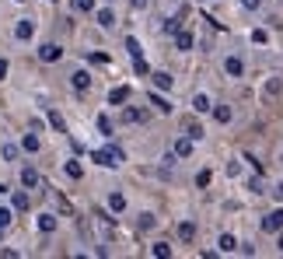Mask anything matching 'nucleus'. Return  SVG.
I'll return each mask as SVG.
<instances>
[{
  "label": "nucleus",
  "mask_w": 283,
  "mask_h": 259,
  "mask_svg": "<svg viewBox=\"0 0 283 259\" xmlns=\"http://www.w3.org/2000/svg\"><path fill=\"white\" fill-rule=\"evenodd\" d=\"M185 137H193V140H203L207 133H203V126H200L196 119H189V123H185Z\"/></svg>",
  "instance_id": "25"
},
{
  "label": "nucleus",
  "mask_w": 283,
  "mask_h": 259,
  "mask_svg": "<svg viewBox=\"0 0 283 259\" xmlns=\"http://www.w3.org/2000/svg\"><path fill=\"white\" fill-rule=\"evenodd\" d=\"M276 249H280V252H283V235H280V238H276Z\"/></svg>",
  "instance_id": "42"
},
{
  "label": "nucleus",
  "mask_w": 283,
  "mask_h": 259,
  "mask_svg": "<svg viewBox=\"0 0 283 259\" xmlns=\"http://www.w3.org/2000/svg\"><path fill=\"white\" fill-rule=\"evenodd\" d=\"M137 228H140V231H154V228H157V217H154V214L147 210V214H140V221H137Z\"/></svg>",
  "instance_id": "22"
},
{
  "label": "nucleus",
  "mask_w": 283,
  "mask_h": 259,
  "mask_svg": "<svg viewBox=\"0 0 283 259\" xmlns=\"http://www.w3.org/2000/svg\"><path fill=\"white\" fill-rule=\"evenodd\" d=\"M126 53H130L133 60H137V56H140V53H143V49H140V42H137L133 35H126Z\"/></svg>",
  "instance_id": "28"
},
{
  "label": "nucleus",
  "mask_w": 283,
  "mask_h": 259,
  "mask_svg": "<svg viewBox=\"0 0 283 259\" xmlns=\"http://www.w3.org/2000/svg\"><path fill=\"white\" fill-rule=\"evenodd\" d=\"M70 84L77 88V91H87V88H91V74H87V70H73Z\"/></svg>",
  "instance_id": "11"
},
{
  "label": "nucleus",
  "mask_w": 283,
  "mask_h": 259,
  "mask_svg": "<svg viewBox=\"0 0 283 259\" xmlns=\"http://www.w3.org/2000/svg\"><path fill=\"white\" fill-rule=\"evenodd\" d=\"M262 231H266V235H276V231H283V207L269 210V214L262 217Z\"/></svg>",
  "instance_id": "3"
},
{
  "label": "nucleus",
  "mask_w": 283,
  "mask_h": 259,
  "mask_svg": "<svg viewBox=\"0 0 283 259\" xmlns=\"http://www.w3.org/2000/svg\"><path fill=\"white\" fill-rule=\"evenodd\" d=\"M241 7H245V11H259V7H262V0H241Z\"/></svg>",
  "instance_id": "36"
},
{
  "label": "nucleus",
  "mask_w": 283,
  "mask_h": 259,
  "mask_svg": "<svg viewBox=\"0 0 283 259\" xmlns=\"http://www.w3.org/2000/svg\"><path fill=\"white\" fill-rule=\"evenodd\" d=\"M193 144H196L193 137H178L175 147H171V154H175V158H189V154H193Z\"/></svg>",
  "instance_id": "7"
},
{
  "label": "nucleus",
  "mask_w": 283,
  "mask_h": 259,
  "mask_svg": "<svg viewBox=\"0 0 283 259\" xmlns=\"http://www.w3.org/2000/svg\"><path fill=\"white\" fill-rule=\"evenodd\" d=\"M217 245H220V252H238V238L234 235H220Z\"/></svg>",
  "instance_id": "18"
},
{
  "label": "nucleus",
  "mask_w": 283,
  "mask_h": 259,
  "mask_svg": "<svg viewBox=\"0 0 283 259\" xmlns=\"http://www.w3.org/2000/svg\"><path fill=\"white\" fill-rule=\"evenodd\" d=\"M0 193H7V186H4V182H0Z\"/></svg>",
  "instance_id": "43"
},
{
  "label": "nucleus",
  "mask_w": 283,
  "mask_h": 259,
  "mask_svg": "<svg viewBox=\"0 0 283 259\" xmlns=\"http://www.w3.org/2000/svg\"><path fill=\"white\" fill-rule=\"evenodd\" d=\"M56 224H60V221H56L53 214H42V217H39V231H42V235H53Z\"/></svg>",
  "instance_id": "17"
},
{
  "label": "nucleus",
  "mask_w": 283,
  "mask_h": 259,
  "mask_svg": "<svg viewBox=\"0 0 283 259\" xmlns=\"http://www.w3.org/2000/svg\"><path fill=\"white\" fill-rule=\"evenodd\" d=\"M119 119H123V123H147V112L137 109V105H126V109L119 112Z\"/></svg>",
  "instance_id": "6"
},
{
  "label": "nucleus",
  "mask_w": 283,
  "mask_h": 259,
  "mask_svg": "<svg viewBox=\"0 0 283 259\" xmlns=\"http://www.w3.org/2000/svg\"><path fill=\"white\" fill-rule=\"evenodd\" d=\"M126 98H130V84H119V88L109 91V105H123Z\"/></svg>",
  "instance_id": "12"
},
{
  "label": "nucleus",
  "mask_w": 283,
  "mask_h": 259,
  "mask_svg": "<svg viewBox=\"0 0 283 259\" xmlns=\"http://www.w3.org/2000/svg\"><path fill=\"white\" fill-rule=\"evenodd\" d=\"M98 25H102V28H112V25H116V14H112L109 7H102V11H98Z\"/></svg>",
  "instance_id": "26"
},
{
  "label": "nucleus",
  "mask_w": 283,
  "mask_h": 259,
  "mask_svg": "<svg viewBox=\"0 0 283 259\" xmlns=\"http://www.w3.org/2000/svg\"><path fill=\"white\" fill-rule=\"evenodd\" d=\"M63 56V46H56V42H46V46H39V60L42 63H56Z\"/></svg>",
  "instance_id": "4"
},
{
  "label": "nucleus",
  "mask_w": 283,
  "mask_h": 259,
  "mask_svg": "<svg viewBox=\"0 0 283 259\" xmlns=\"http://www.w3.org/2000/svg\"><path fill=\"white\" fill-rule=\"evenodd\" d=\"M14 221V207H0V228H7Z\"/></svg>",
  "instance_id": "30"
},
{
  "label": "nucleus",
  "mask_w": 283,
  "mask_h": 259,
  "mask_svg": "<svg viewBox=\"0 0 283 259\" xmlns=\"http://www.w3.org/2000/svg\"><path fill=\"white\" fill-rule=\"evenodd\" d=\"M73 11L87 14V11H95V0H73Z\"/></svg>",
  "instance_id": "31"
},
{
  "label": "nucleus",
  "mask_w": 283,
  "mask_h": 259,
  "mask_svg": "<svg viewBox=\"0 0 283 259\" xmlns=\"http://www.w3.org/2000/svg\"><path fill=\"white\" fill-rule=\"evenodd\" d=\"M0 238H4V228H0Z\"/></svg>",
  "instance_id": "44"
},
{
  "label": "nucleus",
  "mask_w": 283,
  "mask_h": 259,
  "mask_svg": "<svg viewBox=\"0 0 283 259\" xmlns=\"http://www.w3.org/2000/svg\"><path fill=\"white\" fill-rule=\"evenodd\" d=\"M133 7H137V11H143V7H147V0H133Z\"/></svg>",
  "instance_id": "41"
},
{
  "label": "nucleus",
  "mask_w": 283,
  "mask_h": 259,
  "mask_svg": "<svg viewBox=\"0 0 283 259\" xmlns=\"http://www.w3.org/2000/svg\"><path fill=\"white\" fill-rule=\"evenodd\" d=\"M210 109H213L210 95H203V91H200V95H196V98H193V112H200V116H207V112H210Z\"/></svg>",
  "instance_id": "13"
},
{
  "label": "nucleus",
  "mask_w": 283,
  "mask_h": 259,
  "mask_svg": "<svg viewBox=\"0 0 283 259\" xmlns=\"http://www.w3.org/2000/svg\"><path fill=\"white\" fill-rule=\"evenodd\" d=\"M98 130H102V137H112V119H109L105 112L98 116Z\"/></svg>",
  "instance_id": "29"
},
{
  "label": "nucleus",
  "mask_w": 283,
  "mask_h": 259,
  "mask_svg": "<svg viewBox=\"0 0 283 259\" xmlns=\"http://www.w3.org/2000/svg\"><path fill=\"white\" fill-rule=\"evenodd\" d=\"M161 28H164V32H171V35H175V32H178V18H164V25H161Z\"/></svg>",
  "instance_id": "34"
},
{
  "label": "nucleus",
  "mask_w": 283,
  "mask_h": 259,
  "mask_svg": "<svg viewBox=\"0 0 283 259\" xmlns=\"http://www.w3.org/2000/svg\"><path fill=\"white\" fill-rule=\"evenodd\" d=\"M147 102H150V105H154L161 116H168V112H171V102H168L164 95H157V91H150V95H147Z\"/></svg>",
  "instance_id": "9"
},
{
  "label": "nucleus",
  "mask_w": 283,
  "mask_h": 259,
  "mask_svg": "<svg viewBox=\"0 0 283 259\" xmlns=\"http://www.w3.org/2000/svg\"><path fill=\"white\" fill-rule=\"evenodd\" d=\"M11 207H14V210H28V207H32V200H28V193H21V189H18V193L11 196Z\"/></svg>",
  "instance_id": "20"
},
{
  "label": "nucleus",
  "mask_w": 283,
  "mask_h": 259,
  "mask_svg": "<svg viewBox=\"0 0 283 259\" xmlns=\"http://www.w3.org/2000/svg\"><path fill=\"white\" fill-rule=\"evenodd\" d=\"M210 112H213V119H217L220 126H227V123L234 119V112H231V105H224V102H220V105H213Z\"/></svg>",
  "instance_id": "10"
},
{
  "label": "nucleus",
  "mask_w": 283,
  "mask_h": 259,
  "mask_svg": "<svg viewBox=\"0 0 283 259\" xmlns=\"http://www.w3.org/2000/svg\"><path fill=\"white\" fill-rule=\"evenodd\" d=\"M210 168H203V172H200V175H196V186H200V189H207V186H210Z\"/></svg>",
  "instance_id": "32"
},
{
  "label": "nucleus",
  "mask_w": 283,
  "mask_h": 259,
  "mask_svg": "<svg viewBox=\"0 0 283 259\" xmlns=\"http://www.w3.org/2000/svg\"><path fill=\"white\" fill-rule=\"evenodd\" d=\"M21 186H25V189H35V186H39V172H35V168H21Z\"/></svg>",
  "instance_id": "16"
},
{
  "label": "nucleus",
  "mask_w": 283,
  "mask_h": 259,
  "mask_svg": "<svg viewBox=\"0 0 283 259\" xmlns=\"http://www.w3.org/2000/svg\"><path fill=\"white\" fill-rule=\"evenodd\" d=\"M32 35H35V21H32V18H21V21L14 25V39H21V42H28Z\"/></svg>",
  "instance_id": "5"
},
{
  "label": "nucleus",
  "mask_w": 283,
  "mask_h": 259,
  "mask_svg": "<svg viewBox=\"0 0 283 259\" xmlns=\"http://www.w3.org/2000/svg\"><path fill=\"white\" fill-rule=\"evenodd\" d=\"M273 196H276V200L283 203V182H280V186H273Z\"/></svg>",
  "instance_id": "40"
},
{
  "label": "nucleus",
  "mask_w": 283,
  "mask_h": 259,
  "mask_svg": "<svg viewBox=\"0 0 283 259\" xmlns=\"http://www.w3.org/2000/svg\"><path fill=\"white\" fill-rule=\"evenodd\" d=\"M193 46H196V39H193V32H185V28H178V32H175V49H182V53H185V49H193Z\"/></svg>",
  "instance_id": "8"
},
{
  "label": "nucleus",
  "mask_w": 283,
  "mask_h": 259,
  "mask_svg": "<svg viewBox=\"0 0 283 259\" xmlns=\"http://www.w3.org/2000/svg\"><path fill=\"white\" fill-rule=\"evenodd\" d=\"M49 126L56 130V133H67V123H63V116H60L56 109H49Z\"/></svg>",
  "instance_id": "24"
},
{
  "label": "nucleus",
  "mask_w": 283,
  "mask_h": 259,
  "mask_svg": "<svg viewBox=\"0 0 283 259\" xmlns=\"http://www.w3.org/2000/svg\"><path fill=\"white\" fill-rule=\"evenodd\" d=\"M14 4H21V0H14Z\"/></svg>",
  "instance_id": "45"
},
{
  "label": "nucleus",
  "mask_w": 283,
  "mask_h": 259,
  "mask_svg": "<svg viewBox=\"0 0 283 259\" xmlns=\"http://www.w3.org/2000/svg\"><path fill=\"white\" fill-rule=\"evenodd\" d=\"M150 256L154 259H168L171 256V245H168V242H154V245H150Z\"/></svg>",
  "instance_id": "21"
},
{
  "label": "nucleus",
  "mask_w": 283,
  "mask_h": 259,
  "mask_svg": "<svg viewBox=\"0 0 283 259\" xmlns=\"http://www.w3.org/2000/svg\"><path fill=\"white\" fill-rule=\"evenodd\" d=\"M175 81H171V74L168 70H154V88H161V91H168Z\"/></svg>",
  "instance_id": "15"
},
{
  "label": "nucleus",
  "mask_w": 283,
  "mask_h": 259,
  "mask_svg": "<svg viewBox=\"0 0 283 259\" xmlns=\"http://www.w3.org/2000/svg\"><path fill=\"white\" fill-rule=\"evenodd\" d=\"M133 70H137V74H147V63H143V56H137V60H133Z\"/></svg>",
  "instance_id": "38"
},
{
  "label": "nucleus",
  "mask_w": 283,
  "mask_h": 259,
  "mask_svg": "<svg viewBox=\"0 0 283 259\" xmlns=\"http://www.w3.org/2000/svg\"><path fill=\"white\" fill-rule=\"evenodd\" d=\"M178 238H182L185 245L196 242V224H193V221H182V224H178Z\"/></svg>",
  "instance_id": "14"
},
{
  "label": "nucleus",
  "mask_w": 283,
  "mask_h": 259,
  "mask_svg": "<svg viewBox=\"0 0 283 259\" xmlns=\"http://www.w3.org/2000/svg\"><path fill=\"white\" fill-rule=\"evenodd\" d=\"M87 60H91V63H102V67L109 63V56H105V53H91V56H87Z\"/></svg>",
  "instance_id": "37"
},
{
  "label": "nucleus",
  "mask_w": 283,
  "mask_h": 259,
  "mask_svg": "<svg viewBox=\"0 0 283 259\" xmlns=\"http://www.w3.org/2000/svg\"><path fill=\"white\" fill-rule=\"evenodd\" d=\"M266 39H269V35H266V28H255V32H252V42H259V46H262Z\"/></svg>",
  "instance_id": "35"
},
{
  "label": "nucleus",
  "mask_w": 283,
  "mask_h": 259,
  "mask_svg": "<svg viewBox=\"0 0 283 259\" xmlns=\"http://www.w3.org/2000/svg\"><path fill=\"white\" fill-rule=\"evenodd\" d=\"M109 210H112V214H123V210H126V196L112 193V196H109Z\"/></svg>",
  "instance_id": "19"
},
{
  "label": "nucleus",
  "mask_w": 283,
  "mask_h": 259,
  "mask_svg": "<svg viewBox=\"0 0 283 259\" xmlns=\"http://www.w3.org/2000/svg\"><path fill=\"white\" fill-rule=\"evenodd\" d=\"M91 161H95V165H105V168H116L119 161H126V154H123V147L109 144V147H102V151H91Z\"/></svg>",
  "instance_id": "1"
},
{
  "label": "nucleus",
  "mask_w": 283,
  "mask_h": 259,
  "mask_svg": "<svg viewBox=\"0 0 283 259\" xmlns=\"http://www.w3.org/2000/svg\"><path fill=\"white\" fill-rule=\"evenodd\" d=\"M224 74H227L231 81H241V77H245V60H241L238 53H231V56L224 60Z\"/></svg>",
  "instance_id": "2"
},
{
  "label": "nucleus",
  "mask_w": 283,
  "mask_h": 259,
  "mask_svg": "<svg viewBox=\"0 0 283 259\" xmlns=\"http://www.w3.org/2000/svg\"><path fill=\"white\" fill-rule=\"evenodd\" d=\"M63 172H67L70 179H80V175H84V168H80V161H67V165H63Z\"/></svg>",
  "instance_id": "27"
},
{
  "label": "nucleus",
  "mask_w": 283,
  "mask_h": 259,
  "mask_svg": "<svg viewBox=\"0 0 283 259\" xmlns=\"http://www.w3.org/2000/svg\"><path fill=\"white\" fill-rule=\"evenodd\" d=\"M7 70H11V67H7V60H0V81H7Z\"/></svg>",
  "instance_id": "39"
},
{
  "label": "nucleus",
  "mask_w": 283,
  "mask_h": 259,
  "mask_svg": "<svg viewBox=\"0 0 283 259\" xmlns=\"http://www.w3.org/2000/svg\"><path fill=\"white\" fill-rule=\"evenodd\" d=\"M18 158V144H4V161H14Z\"/></svg>",
  "instance_id": "33"
},
{
  "label": "nucleus",
  "mask_w": 283,
  "mask_h": 259,
  "mask_svg": "<svg viewBox=\"0 0 283 259\" xmlns=\"http://www.w3.org/2000/svg\"><path fill=\"white\" fill-rule=\"evenodd\" d=\"M42 144H39V137L35 133H25V140H21V151H28V154H35Z\"/></svg>",
  "instance_id": "23"
}]
</instances>
